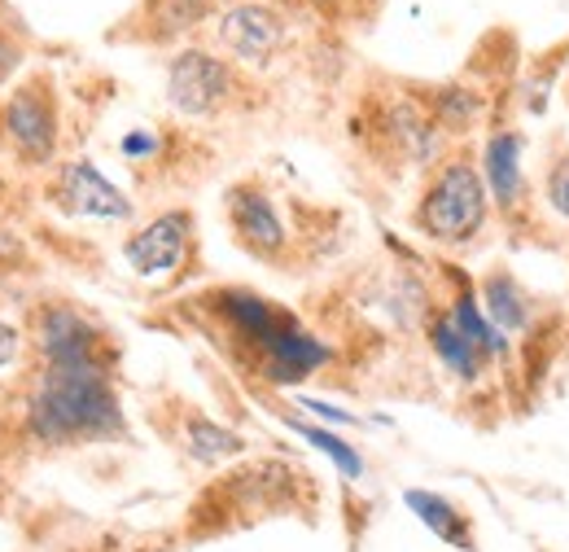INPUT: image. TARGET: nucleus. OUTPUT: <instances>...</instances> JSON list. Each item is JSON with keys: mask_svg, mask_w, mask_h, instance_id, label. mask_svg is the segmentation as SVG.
I'll return each mask as SVG.
<instances>
[{"mask_svg": "<svg viewBox=\"0 0 569 552\" xmlns=\"http://www.w3.org/2000/svg\"><path fill=\"white\" fill-rule=\"evenodd\" d=\"M27 430L44 447L119 434L123 408H119L106 359L44 364L36 386H31V400H27Z\"/></svg>", "mask_w": 569, "mask_h": 552, "instance_id": "f257e3e1", "label": "nucleus"}, {"mask_svg": "<svg viewBox=\"0 0 569 552\" xmlns=\"http://www.w3.org/2000/svg\"><path fill=\"white\" fill-rule=\"evenodd\" d=\"M487 215H491V194L473 158L469 154L442 158L421 194L417 228L438 246H469L487 228Z\"/></svg>", "mask_w": 569, "mask_h": 552, "instance_id": "f03ea898", "label": "nucleus"}, {"mask_svg": "<svg viewBox=\"0 0 569 552\" xmlns=\"http://www.w3.org/2000/svg\"><path fill=\"white\" fill-rule=\"evenodd\" d=\"M237 92V70L207 49H184L167 67V101L189 119H211Z\"/></svg>", "mask_w": 569, "mask_h": 552, "instance_id": "7ed1b4c3", "label": "nucleus"}, {"mask_svg": "<svg viewBox=\"0 0 569 552\" xmlns=\"http://www.w3.org/2000/svg\"><path fill=\"white\" fill-rule=\"evenodd\" d=\"M207 307L228 325L232 343L241 346L246 355H254V364L281 343L284 329L298 325V316H289L277 303H268V298H259L250 289H219V294L207 298Z\"/></svg>", "mask_w": 569, "mask_h": 552, "instance_id": "20e7f679", "label": "nucleus"}, {"mask_svg": "<svg viewBox=\"0 0 569 552\" xmlns=\"http://www.w3.org/2000/svg\"><path fill=\"white\" fill-rule=\"evenodd\" d=\"M214 36L223 45V53H232L246 67H268L284 45H289V27L272 4H232L219 13Z\"/></svg>", "mask_w": 569, "mask_h": 552, "instance_id": "39448f33", "label": "nucleus"}, {"mask_svg": "<svg viewBox=\"0 0 569 552\" xmlns=\"http://www.w3.org/2000/svg\"><path fill=\"white\" fill-rule=\"evenodd\" d=\"M4 132L13 140V149L27 162H49L58 149V106H53V88L44 79L22 83L9 106H4Z\"/></svg>", "mask_w": 569, "mask_h": 552, "instance_id": "423d86ee", "label": "nucleus"}, {"mask_svg": "<svg viewBox=\"0 0 569 552\" xmlns=\"http://www.w3.org/2000/svg\"><path fill=\"white\" fill-rule=\"evenodd\" d=\"M228 219H232V233L237 241L254 255V259H268L277 264L289 250V233H284V219L277 203L259 189V185H237L228 189Z\"/></svg>", "mask_w": 569, "mask_h": 552, "instance_id": "0eeeda50", "label": "nucleus"}, {"mask_svg": "<svg viewBox=\"0 0 569 552\" xmlns=\"http://www.w3.org/2000/svg\"><path fill=\"white\" fill-rule=\"evenodd\" d=\"M49 198H53V207H62L67 215H83V219H128L132 215V203L88 158L58 167Z\"/></svg>", "mask_w": 569, "mask_h": 552, "instance_id": "6e6552de", "label": "nucleus"}, {"mask_svg": "<svg viewBox=\"0 0 569 552\" xmlns=\"http://www.w3.org/2000/svg\"><path fill=\"white\" fill-rule=\"evenodd\" d=\"M36 351L44 364H88V359H106V338L83 312L53 303L40 307L36 316Z\"/></svg>", "mask_w": 569, "mask_h": 552, "instance_id": "1a4fd4ad", "label": "nucleus"}, {"mask_svg": "<svg viewBox=\"0 0 569 552\" xmlns=\"http://www.w3.org/2000/svg\"><path fill=\"white\" fill-rule=\"evenodd\" d=\"M189 237H193V215L189 210H167V215L149 219L141 233L128 237L123 259L132 264L137 276H167L184 264Z\"/></svg>", "mask_w": 569, "mask_h": 552, "instance_id": "9d476101", "label": "nucleus"}, {"mask_svg": "<svg viewBox=\"0 0 569 552\" xmlns=\"http://www.w3.org/2000/svg\"><path fill=\"white\" fill-rule=\"evenodd\" d=\"M482 180H487V194L503 215H517L530 203V189H526V171H521V137L517 132H496L482 149Z\"/></svg>", "mask_w": 569, "mask_h": 552, "instance_id": "9b49d317", "label": "nucleus"}, {"mask_svg": "<svg viewBox=\"0 0 569 552\" xmlns=\"http://www.w3.org/2000/svg\"><path fill=\"white\" fill-rule=\"evenodd\" d=\"M329 359H333L329 343H320L316 334H307L302 325H293V329H284L281 343L272 346L254 368L272 386H293V382H307L311 373H320Z\"/></svg>", "mask_w": 569, "mask_h": 552, "instance_id": "f8f14e48", "label": "nucleus"}, {"mask_svg": "<svg viewBox=\"0 0 569 552\" xmlns=\"http://www.w3.org/2000/svg\"><path fill=\"white\" fill-rule=\"evenodd\" d=\"M478 303L487 307V321L496 325L499 334H503V329H508V334H526V329L535 325V298H530L508 273L487 276Z\"/></svg>", "mask_w": 569, "mask_h": 552, "instance_id": "ddd939ff", "label": "nucleus"}, {"mask_svg": "<svg viewBox=\"0 0 569 552\" xmlns=\"http://www.w3.org/2000/svg\"><path fill=\"white\" fill-rule=\"evenodd\" d=\"M403 500H408V509L426 522L438 540H447L451 549H460V552H473V526H469V518H465L451 500H442V495H433V491H408Z\"/></svg>", "mask_w": 569, "mask_h": 552, "instance_id": "4468645a", "label": "nucleus"}, {"mask_svg": "<svg viewBox=\"0 0 569 552\" xmlns=\"http://www.w3.org/2000/svg\"><path fill=\"white\" fill-rule=\"evenodd\" d=\"M429 343H433V355H438V359H442L460 382H478V377H482L487 355H482L478 346L456 329V321H451L447 312H442V316H433V325H429Z\"/></svg>", "mask_w": 569, "mask_h": 552, "instance_id": "2eb2a0df", "label": "nucleus"}, {"mask_svg": "<svg viewBox=\"0 0 569 552\" xmlns=\"http://www.w3.org/2000/svg\"><path fill=\"white\" fill-rule=\"evenodd\" d=\"M211 9H214V0H149V4H144L149 36H153V40L184 36V31H193Z\"/></svg>", "mask_w": 569, "mask_h": 552, "instance_id": "dca6fc26", "label": "nucleus"}, {"mask_svg": "<svg viewBox=\"0 0 569 552\" xmlns=\"http://www.w3.org/2000/svg\"><path fill=\"white\" fill-rule=\"evenodd\" d=\"M184 447H189V456H193V461L214 465V461L237 456L246 443H241V434H232V430L214 425L211 416H189V421H184Z\"/></svg>", "mask_w": 569, "mask_h": 552, "instance_id": "f3484780", "label": "nucleus"}, {"mask_svg": "<svg viewBox=\"0 0 569 552\" xmlns=\"http://www.w3.org/2000/svg\"><path fill=\"white\" fill-rule=\"evenodd\" d=\"M451 321H456V329L469 338V343L478 346L487 359L491 355H503L508 351V343H503V334H499L496 325L487 321V312H482V303H478V294L473 289H460V298H456V307L447 312Z\"/></svg>", "mask_w": 569, "mask_h": 552, "instance_id": "a211bd4d", "label": "nucleus"}, {"mask_svg": "<svg viewBox=\"0 0 569 552\" xmlns=\"http://www.w3.org/2000/svg\"><path fill=\"white\" fill-rule=\"evenodd\" d=\"M289 425H293V430H298L307 443H316V447H320V452H325V456H329V461H333V465H338L347 479H359V474H363V461L356 456V447H351V443H342L338 434L316 430V425H302V421H289Z\"/></svg>", "mask_w": 569, "mask_h": 552, "instance_id": "6ab92c4d", "label": "nucleus"}, {"mask_svg": "<svg viewBox=\"0 0 569 552\" xmlns=\"http://www.w3.org/2000/svg\"><path fill=\"white\" fill-rule=\"evenodd\" d=\"M543 194H548V207L569 219V149H561L557 158H548V171H543Z\"/></svg>", "mask_w": 569, "mask_h": 552, "instance_id": "aec40b11", "label": "nucleus"}, {"mask_svg": "<svg viewBox=\"0 0 569 552\" xmlns=\"http://www.w3.org/2000/svg\"><path fill=\"white\" fill-rule=\"evenodd\" d=\"M18 351H22V334L0 321V368H9V364L18 359Z\"/></svg>", "mask_w": 569, "mask_h": 552, "instance_id": "412c9836", "label": "nucleus"}, {"mask_svg": "<svg viewBox=\"0 0 569 552\" xmlns=\"http://www.w3.org/2000/svg\"><path fill=\"white\" fill-rule=\"evenodd\" d=\"M18 58H22V53H18V45H13V40L4 36V27H0V79L18 67Z\"/></svg>", "mask_w": 569, "mask_h": 552, "instance_id": "4be33fe9", "label": "nucleus"}, {"mask_svg": "<svg viewBox=\"0 0 569 552\" xmlns=\"http://www.w3.org/2000/svg\"><path fill=\"white\" fill-rule=\"evenodd\" d=\"M311 4H316V9H325V13H338L347 0H311Z\"/></svg>", "mask_w": 569, "mask_h": 552, "instance_id": "5701e85b", "label": "nucleus"}]
</instances>
